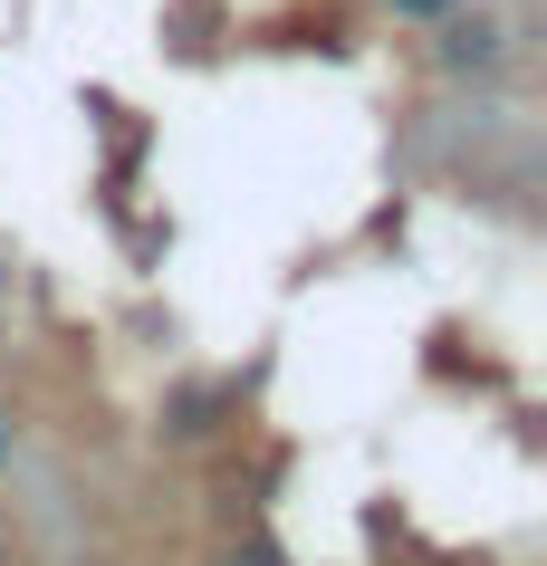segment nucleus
<instances>
[{
	"label": "nucleus",
	"instance_id": "obj_1",
	"mask_svg": "<svg viewBox=\"0 0 547 566\" xmlns=\"http://www.w3.org/2000/svg\"><path fill=\"white\" fill-rule=\"evenodd\" d=\"M442 59L452 67H490L499 59V30H490V20H452V30H442Z\"/></svg>",
	"mask_w": 547,
	"mask_h": 566
},
{
	"label": "nucleus",
	"instance_id": "obj_2",
	"mask_svg": "<svg viewBox=\"0 0 547 566\" xmlns=\"http://www.w3.org/2000/svg\"><path fill=\"white\" fill-rule=\"evenodd\" d=\"M395 20H452V0H395Z\"/></svg>",
	"mask_w": 547,
	"mask_h": 566
}]
</instances>
